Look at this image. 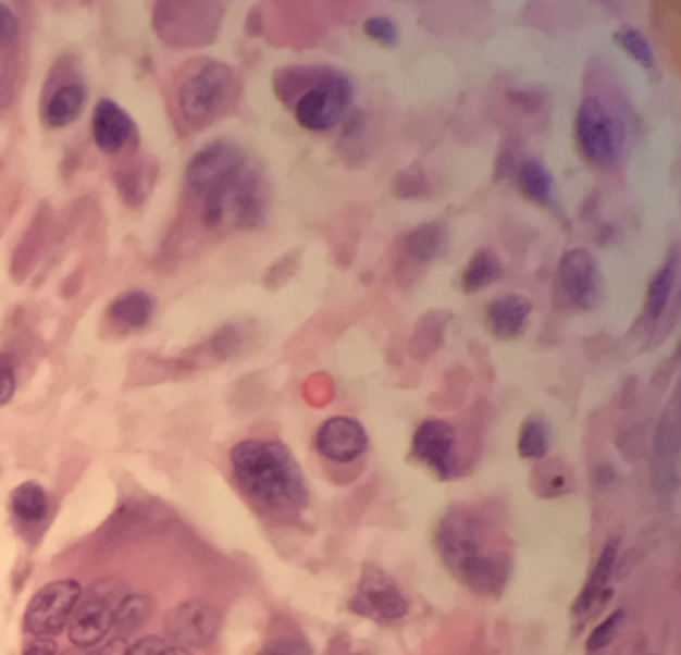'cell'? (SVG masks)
I'll return each instance as SVG.
<instances>
[{"mask_svg":"<svg viewBox=\"0 0 681 655\" xmlns=\"http://www.w3.org/2000/svg\"><path fill=\"white\" fill-rule=\"evenodd\" d=\"M437 555L453 579L482 597H500L511 576V541L487 511L453 506L434 530Z\"/></svg>","mask_w":681,"mask_h":655,"instance_id":"cell-1","label":"cell"},{"mask_svg":"<svg viewBox=\"0 0 681 655\" xmlns=\"http://www.w3.org/2000/svg\"><path fill=\"white\" fill-rule=\"evenodd\" d=\"M230 467L245 496L274 515H293L309 502V485L301 464L290 454L288 445L277 440H243L232 448Z\"/></svg>","mask_w":681,"mask_h":655,"instance_id":"cell-2","label":"cell"},{"mask_svg":"<svg viewBox=\"0 0 681 655\" xmlns=\"http://www.w3.org/2000/svg\"><path fill=\"white\" fill-rule=\"evenodd\" d=\"M202 206V219L211 230L240 232L264 224L269 208V182L264 169L253 158L224 171L197 200Z\"/></svg>","mask_w":681,"mask_h":655,"instance_id":"cell-3","label":"cell"},{"mask_svg":"<svg viewBox=\"0 0 681 655\" xmlns=\"http://www.w3.org/2000/svg\"><path fill=\"white\" fill-rule=\"evenodd\" d=\"M237 97V77L230 64L206 62L178 86V118L187 128H208Z\"/></svg>","mask_w":681,"mask_h":655,"instance_id":"cell-4","label":"cell"},{"mask_svg":"<svg viewBox=\"0 0 681 655\" xmlns=\"http://www.w3.org/2000/svg\"><path fill=\"white\" fill-rule=\"evenodd\" d=\"M578 150L596 169H609L623 150V126L602 99L589 97L575 112Z\"/></svg>","mask_w":681,"mask_h":655,"instance_id":"cell-5","label":"cell"},{"mask_svg":"<svg viewBox=\"0 0 681 655\" xmlns=\"http://www.w3.org/2000/svg\"><path fill=\"white\" fill-rule=\"evenodd\" d=\"M224 5L160 3L154 9V33L173 49H195L216 38Z\"/></svg>","mask_w":681,"mask_h":655,"instance_id":"cell-6","label":"cell"},{"mask_svg":"<svg viewBox=\"0 0 681 655\" xmlns=\"http://www.w3.org/2000/svg\"><path fill=\"white\" fill-rule=\"evenodd\" d=\"M128 594L123 581L101 579L94 583L88 592L81 594L77 607L70 618L67 631L70 640L77 647H94L112 631V618H115L117 605Z\"/></svg>","mask_w":681,"mask_h":655,"instance_id":"cell-7","label":"cell"},{"mask_svg":"<svg viewBox=\"0 0 681 655\" xmlns=\"http://www.w3.org/2000/svg\"><path fill=\"white\" fill-rule=\"evenodd\" d=\"M351 99H355V83H351V77L344 70L333 67L331 75L320 86H314L312 91L304 94L290 110L298 126L322 134V131L336 128L344 121L346 110L351 107Z\"/></svg>","mask_w":681,"mask_h":655,"instance_id":"cell-8","label":"cell"},{"mask_svg":"<svg viewBox=\"0 0 681 655\" xmlns=\"http://www.w3.org/2000/svg\"><path fill=\"white\" fill-rule=\"evenodd\" d=\"M83 586L73 579L51 581L33 594L25 610V631L40 640L62 634L64 627L73 618Z\"/></svg>","mask_w":681,"mask_h":655,"instance_id":"cell-9","label":"cell"},{"mask_svg":"<svg viewBox=\"0 0 681 655\" xmlns=\"http://www.w3.org/2000/svg\"><path fill=\"white\" fill-rule=\"evenodd\" d=\"M413 458L432 469L439 480L461 474V443L456 427L442 419H426L413 434Z\"/></svg>","mask_w":681,"mask_h":655,"instance_id":"cell-10","label":"cell"},{"mask_svg":"<svg viewBox=\"0 0 681 655\" xmlns=\"http://www.w3.org/2000/svg\"><path fill=\"white\" fill-rule=\"evenodd\" d=\"M349 610L375 623H394L408 616L410 605L389 576L375 568H366L349 600Z\"/></svg>","mask_w":681,"mask_h":655,"instance_id":"cell-11","label":"cell"},{"mask_svg":"<svg viewBox=\"0 0 681 655\" xmlns=\"http://www.w3.org/2000/svg\"><path fill=\"white\" fill-rule=\"evenodd\" d=\"M559 296L572 309H591L599 299V264L589 248H570L557 267Z\"/></svg>","mask_w":681,"mask_h":655,"instance_id":"cell-12","label":"cell"},{"mask_svg":"<svg viewBox=\"0 0 681 655\" xmlns=\"http://www.w3.org/2000/svg\"><path fill=\"white\" fill-rule=\"evenodd\" d=\"M165 634L184 651L211 645L219 634V613L202 600H187L165 616Z\"/></svg>","mask_w":681,"mask_h":655,"instance_id":"cell-13","label":"cell"},{"mask_svg":"<svg viewBox=\"0 0 681 655\" xmlns=\"http://www.w3.org/2000/svg\"><path fill=\"white\" fill-rule=\"evenodd\" d=\"M314 450L327 461L351 464L368 450V432L351 416H333L314 432Z\"/></svg>","mask_w":681,"mask_h":655,"instance_id":"cell-14","label":"cell"},{"mask_svg":"<svg viewBox=\"0 0 681 655\" xmlns=\"http://www.w3.org/2000/svg\"><path fill=\"white\" fill-rule=\"evenodd\" d=\"M245 158V152L240 150V145L230 139H216L211 145L202 147L200 152L195 155L187 163V174H184V187H187V195L193 200H200V195L211 187L216 178L230 171L232 165L240 163Z\"/></svg>","mask_w":681,"mask_h":655,"instance_id":"cell-15","label":"cell"},{"mask_svg":"<svg viewBox=\"0 0 681 655\" xmlns=\"http://www.w3.org/2000/svg\"><path fill=\"white\" fill-rule=\"evenodd\" d=\"M91 131L97 147L107 155L123 152L125 147H134L136 139H139V128H136L134 118L112 99H101L97 104L91 118Z\"/></svg>","mask_w":681,"mask_h":655,"instance_id":"cell-16","label":"cell"},{"mask_svg":"<svg viewBox=\"0 0 681 655\" xmlns=\"http://www.w3.org/2000/svg\"><path fill=\"white\" fill-rule=\"evenodd\" d=\"M618 552H620V541L609 539L605 544V549H602L599 557H596L594 568H591L589 579H585V586L581 589V594H578L575 605H572V616H575L578 621L589 618L591 613H594L596 607L607 600L609 581H612L615 563H618Z\"/></svg>","mask_w":681,"mask_h":655,"instance_id":"cell-17","label":"cell"},{"mask_svg":"<svg viewBox=\"0 0 681 655\" xmlns=\"http://www.w3.org/2000/svg\"><path fill=\"white\" fill-rule=\"evenodd\" d=\"M530 314H533V301L522 294H509L498 296L495 301H490L485 309V325L500 342H511L528 325Z\"/></svg>","mask_w":681,"mask_h":655,"instance_id":"cell-18","label":"cell"},{"mask_svg":"<svg viewBox=\"0 0 681 655\" xmlns=\"http://www.w3.org/2000/svg\"><path fill=\"white\" fill-rule=\"evenodd\" d=\"M154 314V299L147 291H125L107 307V323L121 333H134L149 325Z\"/></svg>","mask_w":681,"mask_h":655,"instance_id":"cell-19","label":"cell"},{"mask_svg":"<svg viewBox=\"0 0 681 655\" xmlns=\"http://www.w3.org/2000/svg\"><path fill=\"white\" fill-rule=\"evenodd\" d=\"M333 67L327 64H290V67L277 70L272 75V86L277 99L283 104L293 107L298 99L304 97L307 91H312L314 86H320L327 75H331Z\"/></svg>","mask_w":681,"mask_h":655,"instance_id":"cell-20","label":"cell"},{"mask_svg":"<svg viewBox=\"0 0 681 655\" xmlns=\"http://www.w3.org/2000/svg\"><path fill=\"white\" fill-rule=\"evenodd\" d=\"M677 416L671 413L663 421L660 434H657V454H655V491L657 496H673L677 491Z\"/></svg>","mask_w":681,"mask_h":655,"instance_id":"cell-21","label":"cell"},{"mask_svg":"<svg viewBox=\"0 0 681 655\" xmlns=\"http://www.w3.org/2000/svg\"><path fill=\"white\" fill-rule=\"evenodd\" d=\"M447 246V227L442 222H426L421 227H416L405 237L403 243V261L413 264L416 270L432 264L434 259L442 254V248Z\"/></svg>","mask_w":681,"mask_h":655,"instance_id":"cell-22","label":"cell"},{"mask_svg":"<svg viewBox=\"0 0 681 655\" xmlns=\"http://www.w3.org/2000/svg\"><path fill=\"white\" fill-rule=\"evenodd\" d=\"M88 91L83 83H64L51 94L44 107V123L49 128H64L83 115Z\"/></svg>","mask_w":681,"mask_h":655,"instance_id":"cell-23","label":"cell"},{"mask_svg":"<svg viewBox=\"0 0 681 655\" xmlns=\"http://www.w3.org/2000/svg\"><path fill=\"white\" fill-rule=\"evenodd\" d=\"M679 280V256L677 251L668 254V259L657 267V272L647 285V301H644V314L647 320H660L666 312L668 301H671L673 288Z\"/></svg>","mask_w":681,"mask_h":655,"instance_id":"cell-24","label":"cell"},{"mask_svg":"<svg viewBox=\"0 0 681 655\" xmlns=\"http://www.w3.org/2000/svg\"><path fill=\"white\" fill-rule=\"evenodd\" d=\"M500 275H504V264H500L498 254L493 248H480L463 267L461 291L463 294H480V291L498 283Z\"/></svg>","mask_w":681,"mask_h":655,"instance_id":"cell-25","label":"cell"},{"mask_svg":"<svg viewBox=\"0 0 681 655\" xmlns=\"http://www.w3.org/2000/svg\"><path fill=\"white\" fill-rule=\"evenodd\" d=\"M530 485L541 498H559L572 493L575 487V478H572L570 467L565 461H537V467L530 474Z\"/></svg>","mask_w":681,"mask_h":655,"instance_id":"cell-26","label":"cell"},{"mask_svg":"<svg viewBox=\"0 0 681 655\" xmlns=\"http://www.w3.org/2000/svg\"><path fill=\"white\" fill-rule=\"evenodd\" d=\"M11 511L20 522H27V526H35V522L46 520L49 515V493H46L44 485L38 482H22V485L14 487L11 493Z\"/></svg>","mask_w":681,"mask_h":655,"instance_id":"cell-27","label":"cell"},{"mask_svg":"<svg viewBox=\"0 0 681 655\" xmlns=\"http://www.w3.org/2000/svg\"><path fill=\"white\" fill-rule=\"evenodd\" d=\"M517 187L535 206H548L554 195V178L541 160H524L517 169Z\"/></svg>","mask_w":681,"mask_h":655,"instance_id":"cell-28","label":"cell"},{"mask_svg":"<svg viewBox=\"0 0 681 655\" xmlns=\"http://www.w3.org/2000/svg\"><path fill=\"white\" fill-rule=\"evenodd\" d=\"M149 616H152V600L145 597V594L128 592L121 600V605H117L115 618H112V629H115L121 637L134 634L136 629L145 627V623L149 621Z\"/></svg>","mask_w":681,"mask_h":655,"instance_id":"cell-29","label":"cell"},{"mask_svg":"<svg viewBox=\"0 0 681 655\" xmlns=\"http://www.w3.org/2000/svg\"><path fill=\"white\" fill-rule=\"evenodd\" d=\"M519 456L528 461H543L548 456V427L541 416H528L519 427L517 440Z\"/></svg>","mask_w":681,"mask_h":655,"instance_id":"cell-30","label":"cell"},{"mask_svg":"<svg viewBox=\"0 0 681 655\" xmlns=\"http://www.w3.org/2000/svg\"><path fill=\"white\" fill-rule=\"evenodd\" d=\"M612 40L618 44V49L626 53V57H631L633 62L639 64V67L644 70H653L655 67V49L653 44H649L647 38H644L639 29L633 27H623L618 29V33L612 35Z\"/></svg>","mask_w":681,"mask_h":655,"instance_id":"cell-31","label":"cell"},{"mask_svg":"<svg viewBox=\"0 0 681 655\" xmlns=\"http://www.w3.org/2000/svg\"><path fill=\"white\" fill-rule=\"evenodd\" d=\"M117 184H121L123 200L128 206H139V202L147 200L149 189H152V174L147 171V165H136V169L123 171Z\"/></svg>","mask_w":681,"mask_h":655,"instance_id":"cell-32","label":"cell"},{"mask_svg":"<svg viewBox=\"0 0 681 655\" xmlns=\"http://www.w3.org/2000/svg\"><path fill=\"white\" fill-rule=\"evenodd\" d=\"M623 616H626L623 610L609 613V616L605 618V621H602L599 627H596V629L591 631V634H589V640H585V651H589L591 655L605 651V647L609 645V642H612L615 637H618L620 623H623Z\"/></svg>","mask_w":681,"mask_h":655,"instance_id":"cell-33","label":"cell"},{"mask_svg":"<svg viewBox=\"0 0 681 655\" xmlns=\"http://www.w3.org/2000/svg\"><path fill=\"white\" fill-rule=\"evenodd\" d=\"M366 35L379 46H386V49H394L399 44V29L389 16H370L366 22Z\"/></svg>","mask_w":681,"mask_h":655,"instance_id":"cell-34","label":"cell"},{"mask_svg":"<svg viewBox=\"0 0 681 655\" xmlns=\"http://www.w3.org/2000/svg\"><path fill=\"white\" fill-rule=\"evenodd\" d=\"M423 189H426V176L421 174L418 165L408 171H399V176L394 178V193H397V198H421Z\"/></svg>","mask_w":681,"mask_h":655,"instance_id":"cell-35","label":"cell"},{"mask_svg":"<svg viewBox=\"0 0 681 655\" xmlns=\"http://www.w3.org/2000/svg\"><path fill=\"white\" fill-rule=\"evenodd\" d=\"M256 655H312V647H309V642L298 640V637H280V640L269 642L264 651Z\"/></svg>","mask_w":681,"mask_h":655,"instance_id":"cell-36","label":"cell"},{"mask_svg":"<svg viewBox=\"0 0 681 655\" xmlns=\"http://www.w3.org/2000/svg\"><path fill=\"white\" fill-rule=\"evenodd\" d=\"M16 395V371L9 355H0V405H9Z\"/></svg>","mask_w":681,"mask_h":655,"instance_id":"cell-37","label":"cell"},{"mask_svg":"<svg viewBox=\"0 0 681 655\" xmlns=\"http://www.w3.org/2000/svg\"><path fill=\"white\" fill-rule=\"evenodd\" d=\"M16 27H20V22H16L14 11H11L9 5H0V44L14 38Z\"/></svg>","mask_w":681,"mask_h":655,"instance_id":"cell-38","label":"cell"},{"mask_svg":"<svg viewBox=\"0 0 681 655\" xmlns=\"http://www.w3.org/2000/svg\"><path fill=\"white\" fill-rule=\"evenodd\" d=\"M25 655H57V651H53L51 642H33L25 651Z\"/></svg>","mask_w":681,"mask_h":655,"instance_id":"cell-39","label":"cell"},{"mask_svg":"<svg viewBox=\"0 0 681 655\" xmlns=\"http://www.w3.org/2000/svg\"><path fill=\"white\" fill-rule=\"evenodd\" d=\"M160 655H195L193 651H184V647H176V645H165V651Z\"/></svg>","mask_w":681,"mask_h":655,"instance_id":"cell-40","label":"cell"},{"mask_svg":"<svg viewBox=\"0 0 681 655\" xmlns=\"http://www.w3.org/2000/svg\"><path fill=\"white\" fill-rule=\"evenodd\" d=\"M644 655H653V653H644Z\"/></svg>","mask_w":681,"mask_h":655,"instance_id":"cell-41","label":"cell"}]
</instances>
